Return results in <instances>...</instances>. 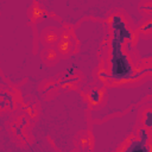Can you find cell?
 <instances>
[{
	"label": "cell",
	"mask_w": 152,
	"mask_h": 152,
	"mask_svg": "<svg viewBox=\"0 0 152 152\" xmlns=\"http://www.w3.org/2000/svg\"><path fill=\"white\" fill-rule=\"evenodd\" d=\"M152 95V76L147 72L141 80L134 81V83L113 86L107 84L104 87L103 102L89 108L88 116L90 121H100L112 115L126 113L137 104L144 103L151 100Z\"/></svg>",
	"instance_id": "4"
},
{
	"label": "cell",
	"mask_w": 152,
	"mask_h": 152,
	"mask_svg": "<svg viewBox=\"0 0 152 152\" xmlns=\"http://www.w3.org/2000/svg\"><path fill=\"white\" fill-rule=\"evenodd\" d=\"M150 103L151 100L134 106L126 113L112 115L100 121H90L88 132L93 145L91 151H119L140 126L141 112Z\"/></svg>",
	"instance_id": "3"
},
{
	"label": "cell",
	"mask_w": 152,
	"mask_h": 152,
	"mask_svg": "<svg viewBox=\"0 0 152 152\" xmlns=\"http://www.w3.org/2000/svg\"><path fill=\"white\" fill-rule=\"evenodd\" d=\"M8 83H7V81L2 77V75H1V72H0V87H6Z\"/></svg>",
	"instance_id": "8"
},
{
	"label": "cell",
	"mask_w": 152,
	"mask_h": 152,
	"mask_svg": "<svg viewBox=\"0 0 152 152\" xmlns=\"http://www.w3.org/2000/svg\"><path fill=\"white\" fill-rule=\"evenodd\" d=\"M48 14L66 26H76L86 19L106 20L113 12H121L129 26L138 30L150 18L142 13L150 0H34Z\"/></svg>",
	"instance_id": "2"
},
{
	"label": "cell",
	"mask_w": 152,
	"mask_h": 152,
	"mask_svg": "<svg viewBox=\"0 0 152 152\" xmlns=\"http://www.w3.org/2000/svg\"><path fill=\"white\" fill-rule=\"evenodd\" d=\"M89 106L77 89H68L40 103L39 116L31 127L34 141L48 139L61 152L76 150L81 132L89 131Z\"/></svg>",
	"instance_id": "1"
},
{
	"label": "cell",
	"mask_w": 152,
	"mask_h": 152,
	"mask_svg": "<svg viewBox=\"0 0 152 152\" xmlns=\"http://www.w3.org/2000/svg\"><path fill=\"white\" fill-rule=\"evenodd\" d=\"M151 115H152V109H151V103H150L142 109L141 115H140V126H144L150 131H152V118H151Z\"/></svg>",
	"instance_id": "7"
},
{
	"label": "cell",
	"mask_w": 152,
	"mask_h": 152,
	"mask_svg": "<svg viewBox=\"0 0 152 152\" xmlns=\"http://www.w3.org/2000/svg\"><path fill=\"white\" fill-rule=\"evenodd\" d=\"M107 19L112 32L108 53V78L118 83L134 80L135 68L124 49L126 43H133L134 30L121 12H113Z\"/></svg>",
	"instance_id": "5"
},
{
	"label": "cell",
	"mask_w": 152,
	"mask_h": 152,
	"mask_svg": "<svg viewBox=\"0 0 152 152\" xmlns=\"http://www.w3.org/2000/svg\"><path fill=\"white\" fill-rule=\"evenodd\" d=\"M151 131L147 129L144 126H139L134 134L125 142L124 146L120 147V152H132V151H145V152H151Z\"/></svg>",
	"instance_id": "6"
}]
</instances>
